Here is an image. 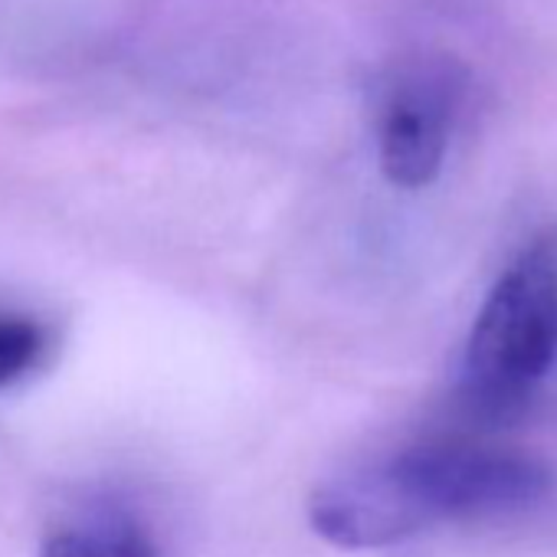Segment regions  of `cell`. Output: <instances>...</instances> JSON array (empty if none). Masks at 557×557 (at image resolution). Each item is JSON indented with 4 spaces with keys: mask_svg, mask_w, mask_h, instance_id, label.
<instances>
[{
    "mask_svg": "<svg viewBox=\"0 0 557 557\" xmlns=\"http://www.w3.org/2000/svg\"><path fill=\"white\" fill-rule=\"evenodd\" d=\"M554 472L537 456L436 443L413 446L322 485L309 502L315 534L345 550L407 541L440 521L518 511L541 502Z\"/></svg>",
    "mask_w": 557,
    "mask_h": 557,
    "instance_id": "6da1fadb",
    "label": "cell"
},
{
    "mask_svg": "<svg viewBox=\"0 0 557 557\" xmlns=\"http://www.w3.org/2000/svg\"><path fill=\"white\" fill-rule=\"evenodd\" d=\"M557 355V259L524 249L485 296L466 342L462 391L485 413L518 407Z\"/></svg>",
    "mask_w": 557,
    "mask_h": 557,
    "instance_id": "7a4b0ae2",
    "label": "cell"
},
{
    "mask_svg": "<svg viewBox=\"0 0 557 557\" xmlns=\"http://www.w3.org/2000/svg\"><path fill=\"white\" fill-rule=\"evenodd\" d=\"M462 92L466 76L449 60H423L394 79L377 119V158L394 187L436 181Z\"/></svg>",
    "mask_w": 557,
    "mask_h": 557,
    "instance_id": "3957f363",
    "label": "cell"
},
{
    "mask_svg": "<svg viewBox=\"0 0 557 557\" xmlns=\"http://www.w3.org/2000/svg\"><path fill=\"white\" fill-rule=\"evenodd\" d=\"M37 557H158V544L135 515L99 505L53 528Z\"/></svg>",
    "mask_w": 557,
    "mask_h": 557,
    "instance_id": "277c9868",
    "label": "cell"
},
{
    "mask_svg": "<svg viewBox=\"0 0 557 557\" xmlns=\"http://www.w3.org/2000/svg\"><path fill=\"white\" fill-rule=\"evenodd\" d=\"M47 335L34 319L0 312V387L27 377L44 358Z\"/></svg>",
    "mask_w": 557,
    "mask_h": 557,
    "instance_id": "5b68a950",
    "label": "cell"
}]
</instances>
